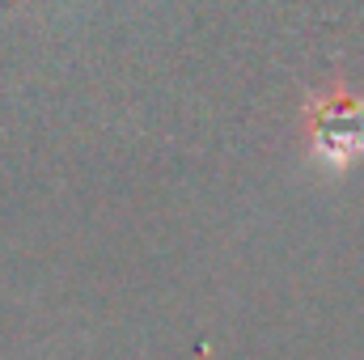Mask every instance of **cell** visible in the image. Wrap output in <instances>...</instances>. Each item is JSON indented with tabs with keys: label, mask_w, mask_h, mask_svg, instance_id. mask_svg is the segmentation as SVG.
Wrapping results in <instances>:
<instances>
[{
	"label": "cell",
	"mask_w": 364,
	"mask_h": 360,
	"mask_svg": "<svg viewBox=\"0 0 364 360\" xmlns=\"http://www.w3.org/2000/svg\"><path fill=\"white\" fill-rule=\"evenodd\" d=\"M314 149L331 166L356 162V153L364 149V106L360 102H348V97L331 102V110L314 119Z\"/></svg>",
	"instance_id": "obj_1"
}]
</instances>
